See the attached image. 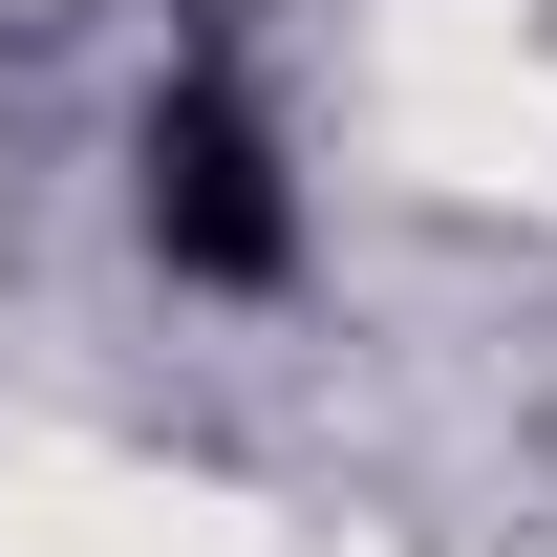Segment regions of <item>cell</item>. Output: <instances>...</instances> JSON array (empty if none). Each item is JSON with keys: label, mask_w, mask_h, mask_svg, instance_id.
<instances>
[{"label": "cell", "mask_w": 557, "mask_h": 557, "mask_svg": "<svg viewBox=\"0 0 557 557\" xmlns=\"http://www.w3.org/2000/svg\"><path fill=\"white\" fill-rule=\"evenodd\" d=\"M129 214H150V258L172 278H236V300H258L278 258H300V194H278V129L258 108H236V86H172V108H150V150H129Z\"/></svg>", "instance_id": "1"}]
</instances>
